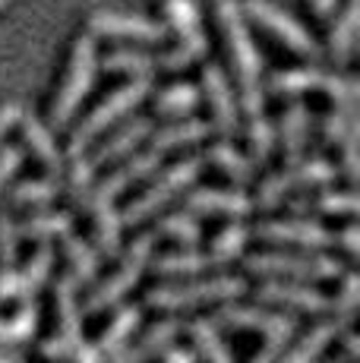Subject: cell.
Returning <instances> with one entry per match:
<instances>
[{"mask_svg":"<svg viewBox=\"0 0 360 363\" xmlns=\"http://www.w3.org/2000/svg\"><path fill=\"white\" fill-rule=\"evenodd\" d=\"M140 319H142V310L140 306H133V303H123V306H117V313L108 319V325L101 329L99 335V351L101 354H117L123 345H127L130 338H133V332L140 329Z\"/></svg>","mask_w":360,"mask_h":363,"instance_id":"30","label":"cell"},{"mask_svg":"<svg viewBox=\"0 0 360 363\" xmlns=\"http://www.w3.org/2000/svg\"><path fill=\"white\" fill-rule=\"evenodd\" d=\"M6 4H10V0H0V10H4V6H6Z\"/></svg>","mask_w":360,"mask_h":363,"instance_id":"58","label":"cell"},{"mask_svg":"<svg viewBox=\"0 0 360 363\" xmlns=\"http://www.w3.org/2000/svg\"><path fill=\"white\" fill-rule=\"evenodd\" d=\"M357 139H360V123L357 127H351L344 133V139L338 143V149H342V174L348 177V184L354 186L357 177H360V158H357Z\"/></svg>","mask_w":360,"mask_h":363,"instance_id":"47","label":"cell"},{"mask_svg":"<svg viewBox=\"0 0 360 363\" xmlns=\"http://www.w3.org/2000/svg\"><path fill=\"white\" fill-rule=\"evenodd\" d=\"M256 237L269 247H294V250H325L335 243V234L316 218L297 215V218H269L262 225H256Z\"/></svg>","mask_w":360,"mask_h":363,"instance_id":"11","label":"cell"},{"mask_svg":"<svg viewBox=\"0 0 360 363\" xmlns=\"http://www.w3.org/2000/svg\"><path fill=\"white\" fill-rule=\"evenodd\" d=\"M344 325H348V323H344V319H338V316L335 319H322V323H316L313 329L303 335V338L297 341L288 354H281L279 360L281 363H316L325 347H329L332 341L342 335Z\"/></svg>","mask_w":360,"mask_h":363,"instance_id":"27","label":"cell"},{"mask_svg":"<svg viewBox=\"0 0 360 363\" xmlns=\"http://www.w3.org/2000/svg\"><path fill=\"white\" fill-rule=\"evenodd\" d=\"M244 265L250 275L259 278H294V281H329L342 275V259L329 256L325 250H300L288 253L281 250H266V253L244 256Z\"/></svg>","mask_w":360,"mask_h":363,"instance_id":"4","label":"cell"},{"mask_svg":"<svg viewBox=\"0 0 360 363\" xmlns=\"http://www.w3.org/2000/svg\"><path fill=\"white\" fill-rule=\"evenodd\" d=\"M206 48H209V41H206V32L190 35V38H177L174 48L155 54V64H158V69H171V73H177V69H186V67L196 64V60H203Z\"/></svg>","mask_w":360,"mask_h":363,"instance_id":"41","label":"cell"},{"mask_svg":"<svg viewBox=\"0 0 360 363\" xmlns=\"http://www.w3.org/2000/svg\"><path fill=\"white\" fill-rule=\"evenodd\" d=\"M279 136H281V155L285 164L300 162L303 149H307V136H310V108L303 101H291L281 114L279 123Z\"/></svg>","mask_w":360,"mask_h":363,"instance_id":"25","label":"cell"},{"mask_svg":"<svg viewBox=\"0 0 360 363\" xmlns=\"http://www.w3.org/2000/svg\"><path fill=\"white\" fill-rule=\"evenodd\" d=\"M325 363H342V360H325Z\"/></svg>","mask_w":360,"mask_h":363,"instance_id":"60","label":"cell"},{"mask_svg":"<svg viewBox=\"0 0 360 363\" xmlns=\"http://www.w3.org/2000/svg\"><path fill=\"white\" fill-rule=\"evenodd\" d=\"M95 73H99V38L82 32V35H76V41L70 48V60H67V69H64V79H60L57 92L51 99V127L60 130L73 121L79 104L92 92Z\"/></svg>","mask_w":360,"mask_h":363,"instance_id":"2","label":"cell"},{"mask_svg":"<svg viewBox=\"0 0 360 363\" xmlns=\"http://www.w3.org/2000/svg\"><path fill=\"white\" fill-rule=\"evenodd\" d=\"M152 130H155V127H152L149 117H130V121H123L120 127L111 133V136H108L105 143H101L89 158L95 162V167L120 162V158H127L130 152H136V145L149 139Z\"/></svg>","mask_w":360,"mask_h":363,"instance_id":"18","label":"cell"},{"mask_svg":"<svg viewBox=\"0 0 360 363\" xmlns=\"http://www.w3.org/2000/svg\"><path fill=\"white\" fill-rule=\"evenodd\" d=\"M0 363H16V360H6V357H0Z\"/></svg>","mask_w":360,"mask_h":363,"instance_id":"59","label":"cell"},{"mask_svg":"<svg viewBox=\"0 0 360 363\" xmlns=\"http://www.w3.org/2000/svg\"><path fill=\"white\" fill-rule=\"evenodd\" d=\"M247 145H250V158L253 162H266L275 149V127L272 121H266L262 114H253L247 121Z\"/></svg>","mask_w":360,"mask_h":363,"instance_id":"45","label":"cell"},{"mask_svg":"<svg viewBox=\"0 0 360 363\" xmlns=\"http://www.w3.org/2000/svg\"><path fill=\"white\" fill-rule=\"evenodd\" d=\"M297 215H307V218H316V215H342V218H354L357 215V193L354 186L348 190H329V186H316L307 196L291 202Z\"/></svg>","mask_w":360,"mask_h":363,"instance_id":"19","label":"cell"},{"mask_svg":"<svg viewBox=\"0 0 360 363\" xmlns=\"http://www.w3.org/2000/svg\"><path fill=\"white\" fill-rule=\"evenodd\" d=\"M206 162L215 164L234 186H244V184H250V180H253V158H247L244 152L237 149V145L227 143V136L221 139V143L209 145V152H206Z\"/></svg>","mask_w":360,"mask_h":363,"instance_id":"31","label":"cell"},{"mask_svg":"<svg viewBox=\"0 0 360 363\" xmlns=\"http://www.w3.org/2000/svg\"><path fill=\"white\" fill-rule=\"evenodd\" d=\"M99 67L120 76H152L158 69L155 54L145 51V48H114L99 60Z\"/></svg>","mask_w":360,"mask_h":363,"instance_id":"34","label":"cell"},{"mask_svg":"<svg viewBox=\"0 0 360 363\" xmlns=\"http://www.w3.org/2000/svg\"><path fill=\"white\" fill-rule=\"evenodd\" d=\"M329 23H332V29H329L332 60L335 64H348L351 51L357 45V32H360V0H344Z\"/></svg>","mask_w":360,"mask_h":363,"instance_id":"24","label":"cell"},{"mask_svg":"<svg viewBox=\"0 0 360 363\" xmlns=\"http://www.w3.org/2000/svg\"><path fill=\"white\" fill-rule=\"evenodd\" d=\"M310 13H313L316 19H322V23H329L332 16L338 13V6H342V0H307Z\"/></svg>","mask_w":360,"mask_h":363,"instance_id":"55","label":"cell"},{"mask_svg":"<svg viewBox=\"0 0 360 363\" xmlns=\"http://www.w3.org/2000/svg\"><path fill=\"white\" fill-rule=\"evenodd\" d=\"M199 101H203L199 86H193V82H171V86H164L162 92L155 95L152 108H155L158 117H171V121H177V117L193 114V111L199 108Z\"/></svg>","mask_w":360,"mask_h":363,"instance_id":"32","label":"cell"},{"mask_svg":"<svg viewBox=\"0 0 360 363\" xmlns=\"http://www.w3.org/2000/svg\"><path fill=\"white\" fill-rule=\"evenodd\" d=\"M186 332H190V341H193V347H196V357H203L206 363H234L231 351H227V345L221 341L218 325L212 323V319H193Z\"/></svg>","mask_w":360,"mask_h":363,"instance_id":"36","label":"cell"},{"mask_svg":"<svg viewBox=\"0 0 360 363\" xmlns=\"http://www.w3.org/2000/svg\"><path fill=\"white\" fill-rule=\"evenodd\" d=\"M38 332V306L32 300H26L10 319L0 316V347H13V345H26L32 341Z\"/></svg>","mask_w":360,"mask_h":363,"instance_id":"39","label":"cell"},{"mask_svg":"<svg viewBox=\"0 0 360 363\" xmlns=\"http://www.w3.org/2000/svg\"><path fill=\"white\" fill-rule=\"evenodd\" d=\"M95 162L86 155V152H79V155H70V167H64V180H60V186L67 190V196H70L76 206L82 202V196L89 193V186L95 184Z\"/></svg>","mask_w":360,"mask_h":363,"instance_id":"43","label":"cell"},{"mask_svg":"<svg viewBox=\"0 0 360 363\" xmlns=\"http://www.w3.org/2000/svg\"><path fill=\"white\" fill-rule=\"evenodd\" d=\"M64 259L70 265V278L76 284H92L99 275V250L92 243H86L82 237H70L67 234L64 243Z\"/></svg>","mask_w":360,"mask_h":363,"instance_id":"38","label":"cell"},{"mask_svg":"<svg viewBox=\"0 0 360 363\" xmlns=\"http://www.w3.org/2000/svg\"><path fill=\"white\" fill-rule=\"evenodd\" d=\"M38 351H41V357H45V360H70V354L76 351V345H70L64 335H51V338L41 341Z\"/></svg>","mask_w":360,"mask_h":363,"instance_id":"50","label":"cell"},{"mask_svg":"<svg viewBox=\"0 0 360 363\" xmlns=\"http://www.w3.org/2000/svg\"><path fill=\"white\" fill-rule=\"evenodd\" d=\"M357 101H344V104H329L322 117V139L325 145H338L344 139V133L351 127H357Z\"/></svg>","mask_w":360,"mask_h":363,"instance_id":"44","label":"cell"},{"mask_svg":"<svg viewBox=\"0 0 360 363\" xmlns=\"http://www.w3.org/2000/svg\"><path fill=\"white\" fill-rule=\"evenodd\" d=\"M16 225H13V215L0 212V269H10V265H16Z\"/></svg>","mask_w":360,"mask_h":363,"instance_id":"48","label":"cell"},{"mask_svg":"<svg viewBox=\"0 0 360 363\" xmlns=\"http://www.w3.org/2000/svg\"><path fill=\"white\" fill-rule=\"evenodd\" d=\"M342 347H344V363H354L357 360V354H360V338H357V332H344L342 329Z\"/></svg>","mask_w":360,"mask_h":363,"instance_id":"56","label":"cell"},{"mask_svg":"<svg viewBox=\"0 0 360 363\" xmlns=\"http://www.w3.org/2000/svg\"><path fill=\"white\" fill-rule=\"evenodd\" d=\"M322 82V69L316 67H294V69H279V73L269 76L266 89L272 95H281V99H297V95L316 92Z\"/></svg>","mask_w":360,"mask_h":363,"instance_id":"33","label":"cell"},{"mask_svg":"<svg viewBox=\"0 0 360 363\" xmlns=\"http://www.w3.org/2000/svg\"><path fill=\"white\" fill-rule=\"evenodd\" d=\"M149 265L155 275L171 278V281H174V278H196L209 269H218V265L212 262L209 250H199V247H177V250H171V253L152 256Z\"/></svg>","mask_w":360,"mask_h":363,"instance_id":"21","label":"cell"},{"mask_svg":"<svg viewBox=\"0 0 360 363\" xmlns=\"http://www.w3.org/2000/svg\"><path fill=\"white\" fill-rule=\"evenodd\" d=\"M149 92H152V76H130V82H123L114 92H108V99H101L95 104L79 121V127L70 133V155L86 152V145L95 143L108 127H114L117 121L133 114V108H140L149 99Z\"/></svg>","mask_w":360,"mask_h":363,"instance_id":"5","label":"cell"},{"mask_svg":"<svg viewBox=\"0 0 360 363\" xmlns=\"http://www.w3.org/2000/svg\"><path fill=\"white\" fill-rule=\"evenodd\" d=\"M73 363H105V354L99 351V345H92V341L82 338L79 345H76V351L70 354Z\"/></svg>","mask_w":360,"mask_h":363,"instance_id":"54","label":"cell"},{"mask_svg":"<svg viewBox=\"0 0 360 363\" xmlns=\"http://www.w3.org/2000/svg\"><path fill=\"white\" fill-rule=\"evenodd\" d=\"M240 10H244V16L250 19V23H256L262 32H269L279 45L294 51L297 57H310V60L320 57V41L303 29L291 13L279 10V6L269 4V0H247V4H240Z\"/></svg>","mask_w":360,"mask_h":363,"instance_id":"9","label":"cell"},{"mask_svg":"<svg viewBox=\"0 0 360 363\" xmlns=\"http://www.w3.org/2000/svg\"><path fill=\"white\" fill-rule=\"evenodd\" d=\"M155 256V234L145 231L140 237H133L127 250L120 256V265L105 278L101 284H95V291L86 300V313H101L108 306H117L123 297L133 291V284L142 278V272L149 269V259Z\"/></svg>","mask_w":360,"mask_h":363,"instance_id":"7","label":"cell"},{"mask_svg":"<svg viewBox=\"0 0 360 363\" xmlns=\"http://www.w3.org/2000/svg\"><path fill=\"white\" fill-rule=\"evenodd\" d=\"M162 363H196V351H186V347H168Z\"/></svg>","mask_w":360,"mask_h":363,"instance_id":"57","label":"cell"},{"mask_svg":"<svg viewBox=\"0 0 360 363\" xmlns=\"http://www.w3.org/2000/svg\"><path fill=\"white\" fill-rule=\"evenodd\" d=\"M338 167L329 158H300V162L285 164V171L269 174L256 190L253 206L259 208H275L281 206L291 193H303V190H316V186H329L335 184Z\"/></svg>","mask_w":360,"mask_h":363,"instance_id":"8","label":"cell"},{"mask_svg":"<svg viewBox=\"0 0 360 363\" xmlns=\"http://www.w3.org/2000/svg\"><path fill=\"white\" fill-rule=\"evenodd\" d=\"M247 243H250V228H244L240 221H231V225H225L212 237L209 256L221 269V265H231L234 259H240V256L247 253Z\"/></svg>","mask_w":360,"mask_h":363,"instance_id":"37","label":"cell"},{"mask_svg":"<svg viewBox=\"0 0 360 363\" xmlns=\"http://www.w3.org/2000/svg\"><path fill=\"white\" fill-rule=\"evenodd\" d=\"M162 16H164V29L174 32L177 38H190V35L203 32V16H199L196 0H164Z\"/></svg>","mask_w":360,"mask_h":363,"instance_id":"40","label":"cell"},{"mask_svg":"<svg viewBox=\"0 0 360 363\" xmlns=\"http://www.w3.org/2000/svg\"><path fill=\"white\" fill-rule=\"evenodd\" d=\"M89 35L95 38H120V41H136V45H158L164 41V23L142 13H117V10H99L89 16Z\"/></svg>","mask_w":360,"mask_h":363,"instance_id":"13","label":"cell"},{"mask_svg":"<svg viewBox=\"0 0 360 363\" xmlns=\"http://www.w3.org/2000/svg\"><path fill=\"white\" fill-rule=\"evenodd\" d=\"M184 208L193 215H221V218H231V221H240L253 212V199L247 196L240 186H196L186 193L184 199Z\"/></svg>","mask_w":360,"mask_h":363,"instance_id":"16","label":"cell"},{"mask_svg":"<svg viewBox=\"0 0 360 363\" xmlns=\"http://www.w3.org/2000/svg\"><path fill=\"white\" fill-rule=\"evenodd\" d=\"M357 303H360V278L357 272H342V288H338V297L335 303H332V310H335L338 319H344V323L351 325V319H354L357 313Z\"/></svg>","mask_w":360,"mask_h":363,"instance_id":"46","label":"cell"},{"mask_svg":"<svg viewBox=\"0 0 360 363\" xmlns=\"http://www.w3.org/2000/svg\"><path fill=\"white\" fill-rule=\"evenodd\" d=\"M203 164H206L203 155H190V158H180V162L168 164L162 174L155 171L158 177L152 180V184L145 186L140 196H136L120 212L123 225H142V221L152 218L158 208H164L171 199H177L180 193H186L199 180V174H203Z\"/></svg>","mask_w":360,"mask_h":363,"instance_id":"6","label":"cell"},{"mask_svg":"<svg viewBox=\"0 0 360 363\" xmlns=\"http://www.w3.org/2000/svg\"><path fill=\"white\" fill-rule=\"evenodd\" d=\"M180 335V323L177 319H158L152 329H145L140 335L136 345H123L117 354H111V363H149L155 360L158 354H164Z\"/></svg>","mask_w":360,"mask_h":363,"instance_id":"17","label":"cell"},{"mask_svg":"<svg viewBox=\"0 0 360 363\" xmlns=\"http://www.w3.org/2000/svg\"><path fill=\"white\" fill-rule=\"evenodd\" d=\"M23 149L19 145H6V149H0V196L6 193V184H10L13 177L19 174V167H23Z\"/></svg>","mask_w":360,"mask_h":363,"instance_id":"49","label":"cell"},{"mask_svg":"<svg viewBox=\"0 0 360 363\" xmlns=\"http://www.w3.org/2000/svg\"><path fill=\"white\" fill-rule=\"evenodd\" d=\"M212 133V123L209 121H199V117H177V121H171L168 127H162V130H152L149 133V139H152V145L149 149H155V152H174V149H190V145H196V143H203L206 136Z\"/></svg>","mask_w":360,"mask_h":363,"instance_id":"22","label":"cell"},{"mask_svg":"<svg viewBox=\"0 0 360 363\" xmlns=\"http://www.w3.org/2000/svg\"><path fill=\"white\" fill-rule=\"evenodd\" d=\"M23 114H26V108L19 101H4V104H0V139H4L10 130L19 127Z\"/></svg>","mask_w":360,"mask_h":363,"instance_id":"51","label":"cell"},{"mask_svg":"<svg viewBox=\"0 0 360 363\" xmlns=\"http://www.w3.org/2000/svg\"><path fill=\"white\" fill-rule=\"evenodd\" d=\"M256 300L266 306H279V310H294V313H329L332 300L322 291L310 288V281H294V278H266L256 288Z\"/></svg>","mask_w":360,"mask_h":363,"instance_id":"14","label":"cell"},{"mask_svg":"<svg viewBox=\"0 0 360 363\" xmlns=\"http://www.w3.org/2000/svg\"><path fill=\"white\" fill-rule=\"evenodd\" d=\"M162 152L155 149H145V152H130L127 158H120V167H114V171L108 174L105 180H95L92 186H89V193L82 196L79 206L89 208L95 206V202H117V196H120L127 186L140 184V180L152 177V174L162 167Z\"/></svg>","mask_w":360,"mask_h":363,"instance_id":"12","label":"cell"},{"mask_svg":"<svg viewBox=\"0 0 360 363\" xmlns=\"http://www.w3.org/2000/svg\"><path fill=\"white\" fill-rule=\"evenodd\" d=\"M218 329L231 332H259L262 338H285L291 341L297 332V319L285 310H266V306H237L234 300L221 303L212 316Z\"/></svg>","mask_w":360,"mask_h":363,"instance_id":"10","label":"cell"},{"mask_svg":"<svg viewBox=\"0 0 360 363\" xmlns=\"http://www.w3.org/2000/svg\"><path fill=\"white\" fill-rule=\"evenodd\" d=\"M285 338H266V345L259 347V354H253L250 363H279V357L285 354Z\"/></svg>","mask_w":360,"mask_h":363,"instance_id":"53","label":"cell"},{"mask_svg":"<svg viewBox=\"0 0 360 363\" xmlns=\"http://www.w3.org/2000/svg\"><path fill=\"white\" fill-rule=\"evenodd\" d=\"M92 212V240L95 250L108 259L120 256V234H123V218H120V208L114 202H95L89 206Z\"/></svg>","mask_w":360,"mask_h":363,"instance_id":"26","label":"cell"},{"mask_svg":"<svg viewBox=\"0 0 360 363\" xmlns=\"http://www.w3.org/2000/svg\"><path fill=\"white\" fill-rule=\"evenodd\" d=\"M70 231H73V215L70 212H51V208H45V206H41L38 212H32L29 218L16 228L19 237L35 240V243L57 240V237H67Z\"/></svg>","mask_w":360,"mask_h":363,"instance_id":"29","label":"cell"},{"mask_svg":"<svg viewBox=\"0 0 360 363\" xmlns=\"http://www.w3.org/2000/svg\"><path fill=\"white\" fill-rule=\"evenodd\" d=\"M247 294V278L244 275H212V278H174L168 284H158L145 294V303L152 310H190V306H206V303H227Z\"/></svg>","mask_w":360,"mask_h":363,"instance_id":"3","label":"cell"},{"mask_svg":"<svg viewBox=\"0 0 360 363\" xmlns=\"http://www.w3.org/2000/svg\"><path fill=\"white\" fill-rule=\"evenodd\" d=\"M79 284L70 275H60L54 281V316H57V335H64L70 345L82 341V310L79 297H76Z\"/></svg>","mask_w":360,"mask_h":363,"instance_id":"23","label":"cell"},{"mask_svg":"<svg viewBox=\"0 0 360 363\" xmlns=\"http://www.w3.org/2000/svg\"><path fill=\"white\" fill-rule=\"evenodd\" d=\"M60 193V177H32L16 184L10 193H6V206L10 208H41L47 206L54 196Z\"/></svg>","mask_w":360,"mask_h":363,"instance_id":"35","label":"cell"},{"mask_svg":"<svg viewBox=\"0 0 360 363\" xmlns=\"http://www.w3.org/2000/svg\"><path fill=\"white\" fill-rule=\"evenodd\" d=\"M215 26L225 41V54L231 60L237 79V104L247 117L262 114L266 108V86H262V57L253 45L250 26L237 0H215Z\"/></svg>","mask_w":360,"mask_h":363,"instance_id":"1","label":"cell"},{"mask_svg":"<svg viewBox=\"0 0 360 363\" xmlns=\"http://www.w3.org/2000/svg\"><path fill=\"white\" fill-rule=\"evenodd\" d=\"M158 234L174 240L177 247H196L203 240V225H199V215L193 212H168L158 221Z\"/></svg>","mask_w":360,"mask_h":363,"instance_id":"42","label":"cell"},{"mask_svg":"<svg viewBox=\"0 0 360 363\" xmlns=\"http://www.w3.org/2000/svg\"><path fill=\"white\" fill-rule=\"evenodd\" d=\"M203 99L209 101V114H212V130H218L221 136H231L240 130V104L237 92H234L227 73L221 69V64H206L203 67V86H199Z\"/></svg>","mask_w":360,"mask_h":363,"instance_id":"15","label":"cell"},{"mask_svg":"<svg viewBox=\"0 0 360 363\" xmlns=\"http://www.w3.org/2000/svg\"><path fill=\"white\" fill-rule=\"evenodd\" d=\"M19 130H23V139H26V145H29L32 158H38V164L45 167L51 177H60L67 158H64V152H60V145H57V139H54L51 127L41 123L35 114H23Z\"/></svg>","mask_w":360,"mask_h":363,"instance_id":"20","label":"cell"},{"mask_svg":"<svg viewBox=\"0 0 360 363\" xmlns=\"http://www.w3.org/2000/svg\"><path fill=\"white\" fill-rule=\"evenodd\" d=\"M54 269V250L47 243H41L35 253L23 262V269H13V278H16V300H32L45 288V281L51 278Z\"/></svg>","mask_w":360,"mask_h":363,"instance_id":"28","label":"cell"},{"mask_svg":"<svg viewBox=\"0 0 360 363\" xmlns=\"http://www.w3.org/2000/svg\"><path fill=\"white\" fill-rule=\"evenodd\" d=\"M335 243L351 256V259H357L360 256V228H357V221H348V225L342 228V234L335 237Z\"/></svg>","mask_w":360,"mask_h":363,"instance_id":"52","label":"cell"}]
</instances>
